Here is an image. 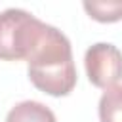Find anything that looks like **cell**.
Listing matches in <instances>:
<instances>
[{"label": "cell", "instance_id": "1", "mask_svg": "<svg viewBox=\"0 0 122 122\" xmlns=\"http://www.w3.org/2000/svg\"><path fill=\"white\" fill-rule=\"evenodd\" d=\"M27 72L34 88L63 97L76 86V67L69 38L53 25L44 23L27 53Z\"/></svg>", "mask_w": 122, "mask_h": 122}, {"label": "cell", "instance_id": "2", "mask_svg": "<svg viewBox=\"0 0 122 122\" xmlns=\"http://www.w3.org/2000/svg\"><path fill=\"white\" fill-rule=\"evenodd\" d=\"M42 25L44 21L21 8H8L0 11V59H27Z\"/></svg>", "mask_w": 122, "mask_h": 122}, {"label": "cell", "instance_id": "3", "mask_svg": "<svg viewBox=\"0 0 122 122\" xmlns=\"http://www.w3.org/2000/svg\"><path fill=\"white\" fill-rule=\"evenodd\" d=\"M84 67L95 88L109 90L122 78V51L111 42H97L86 50Z\"/></svg>", "mask_w": 122, "mask_h": 122}, {"label": "cell", "instance_id": "4", "mask_svg": "<svg viewBox=\"0 0 122 122\" xmlns=\"http://www.w3.org/2000/svg\"><path fill=\"white\" fill-rule=\"evenodd\" d=\"M6 122H57V120L50 107H46L40 101L27 99L10 109Z\"/></svg>", "mask_w": 122, "mask_h": 122}, {"label": "cell", "instance_id": "5", "mask_svg": "<svg viewBox=\"0 0 122 122\" xmlns=\"http://www.w3.org/2000/svg\"><path fill=\"white\" fill-rule=\"evenodd\" d=\"M101 122H122V84H116L103 92L99 99Z\"/></svg>", "mask_w": 122, "mask_h": 122}, {"label": "cell", "instance_id": "6", "mask_svg": "<svg viewBox=\"0 0 122 122\" xmlns=\"http://www.w3.org/2000/svg\"><path fill=\"white\" fill-rule=\"evenodd\" d=\"M84 10L88 15L95 21L101 23H114L122 19V0H107V2H95V0H86Z\"/></svg>", "mask_w": 122, "mask_h": 122}]
</instances>
